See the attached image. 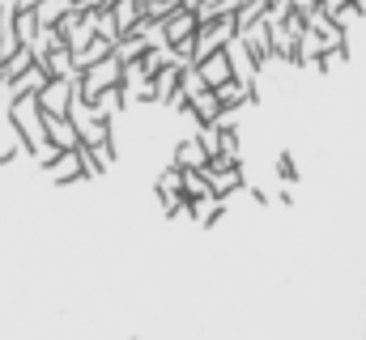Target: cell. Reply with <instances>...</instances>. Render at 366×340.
<instances>
[{
	"label": "cell",
	"mask_w": 366,
	"mask_h": 340,
	"mask_svg": "<svg viewBox=\"0 0 366 340\" xmlns=\"http://www.w3.org/2000/svg\"><path fill=\"white\" fill-rule=\"evenodd\" d=\"M119 77H124V64H119L115 56H102L98 64H90V69H81V73H77V94L90 102L94 94H102V89L119 85Z\"/></svg>",
	"instance_id": "6da1fadb"
},
{
	"label": "cell",
	"mask_w": 366,
	"mask_h": 340,
	"mask_svg": "<svg viewBox=\"0 0 366 340\" xmlns=\"http://www.w3.org/2000/svg\"><path fill=\"white\" fill-rule=\"evenodd\" d=\"M73 89H77V77H73V81H69V77H51L34 98H39L43 115H69V106H73Z\"/></svg>",
	"instance_id": "7a4b0ae2"
},
{
	"label": "cell",
	"mask_w": 366,
	"mask_h": 340,
	"mask_svg": "<svg viewBox=\"0 0 366 340\" xmlns=\"http://www.w3.org/2000/svg\"><path fill=\"white\" fill-rule=\"evenodd\" d=\"M43 170H47V179H51L56 187H69V183H81V179H86L77 149H60V154H56V158H51Z\"/></svg>",
	"instance_id": "3957f363"
},
{
	"label": "cell",
	"mask_w": 366,
	"mask_h": 340,
	"mask_svg": "<svg viewBox=\"0 0 366 340\" xmlns=\"http://www.w3.org/2000/svg\"><path fill=\"white\" fill-rule=\"evenodd\" d=\"M43 132H47V141L56 149H77L81 145V132H77V124L69 115H43Z\"/></svg>",
	"instance_id": "277c9868"
},
{
	"label": "cell",
	"mask_w": 366,
	"mask_h": 340,
	"mask_svg": "<svg viewBox=\"0 0 366 340\" xmlns=\"http://www.w3.org/2000/svg\"><path fill=\"white\" fill-rule=\"evenodd\" d=\"M226 56H230V69H234L239 81H256V77H260V64H256V56L247 51V43H243L239 34L226 43Z\"/></svg>",
	"instance_id": "5b68a950"
},
{
	"label": "cell",
	"mask_w": 366,
	"mask_h": 340,
	"mask_svg": "<svg viewBox=\"0 0 366 340\" xmlns=\"http://www.w3.org/2000/svg\"><path fill=\"white\" fill-rule=\"evenodd\" d=\"M196 26H200V17L192 13V9H175L167 21H162V30H167V43L175 47V43H192V34H196Z\"/></svg>",
	"instance_id": "8992f818"
},
{
	"label": "cell",
	"mask_w": 366,
	"mask_h": 340,
	"mask_svg": "<svg viewBox=\"0 0 366 340\" xmlns=\"http://www.w3.org/2000/svg\"><path fill=\"white\" fill-rule=\"evenodd\" d=\"M196 69H200V77H204V85H209V89H217V85H226L230 77H234V69H230V56H226V47H222V51H213V56H204V60H200Z\"/></svg>",
	"instance_id": "52a82bcc"
},
{
	"label": "cell",
	"mask_w": 366,
	"mask_h": 340,
	"mask_svg": "<svg viewBox=\"0 0 366 340\" xmlns=\"http://www.w3.org/2000/svg\"><path fill=\"white\" fill-rule=\"evenodd\" d=\"M204 162H209V154H204V145L196 141V132L183 136L179 145H175V154H171V166H179V170H200Z\"/></svg>",
	"instance_id": "ba28073f"
},
{
	"label": "cell",
	"mask_w": 366,
	"mask_h": 340,
	"mask_svg": "<svg viewBox=\"0 0 366 340\" xmlns=\"http://www.w3.org/2000/svg\"><path fill=\"white\" fill-rule=\"evenodd\" d=\"M90 106H94V115H102V119H119V111L128 106V98H124V85H111V89L94 94Z\"/></svg>",
	"instance_id": "9c48e42d"
},
{
	"label": "cell",
	"mask_w": 366,
	"mask_h": 340,
	"mask_svg": "<svg viewBox=\"0 0 366 340\" xmlns=\"http://www.w3.org/2000/svg\"><path fill=\"white\" fill-rule=\"evenodd\" d=\"M43 69H47V77H77V60H73V51L69 47H56V51H47L43 60H39Z\"/></svg>",
	"instance_id": "30bf717a"
},
{
	"label": "cell",
	"mask_w": 366,
	"mask_h": 340,
	"mask_svg": "<svg viewBox=\"0 0 366 340\" xmlns=\"http://www.w3.org/2000/svg\"><path fill=\"white\" fill-rule=\"evenodd\" d=\"M111 17H115V26H119V34H128L145 13H141V0H115L111 4Z\"/></svg>",
	"instance_id": "8fae6325"
},
{
	"label": "cell",
	"mask_w": 366,
	"mask_h": 340,
	"mask_svg": "<svg viewBox=\"0 0 366 340\" xmlns=\"http://www.w3.org/2000/svg\"><path fill=\"white\" fill-rule=\"evenodd\" d=\"M13 34H17L21 47L34 43V34H39V17H34V9H17V13H13Z\"/></svg>",
	"instance_id": "7c38bea8"
},
{
	"label": "cell",
	"mask_w": 366,
	"mask_h": 340,
	"mask_svg": "<svg viewBox=\"0 0 366 340\" xmlns=\"http://www.w3.org/2000/svg\"><path fill=\"white\" fill-rule=\"evenodd\" d=\"M183 196H187V200H204V196H213L204 170H183Z\"/></svg>",
	"instance_id": "4fadbf2b"
},
{
	"label": "cell",
	"mask_w": 366,
	"mask_h": 340,
	"mask_svg": "<svg viewBox=\"0 0 366 340\" xmlns=\"http://www.w3.org/2000/svg\"><path fill=\"white\" fill-rule=\"evenodd\" d=\"M64 9H69L64 0H39L34 4V17H39V26H56L64 17Z\"/></svg>",
	"instance_id": "5bb4252c"
},
{
	"label": "cell",
	"mask_w": 366,
	"mask_h": 340,
	"mask_svg": "<svg viewBox=\"0 0 366 340\" xmlns=\"http://www.w3.org/2000/svg\"><path fill=\"white\" fill-rule=\"evenodd\" d=\"M154 191H158V196H171V191H183V170H179V166H167L162 174H158Z\"/></svg>",
	"instance_id": "9a60e30c"
},
{
	"label": "cell",
	"mask_w": 366,
	"mask_h": 340,
	"mask_svg": "<svg viewBox=\"0 0 366 340\" xmlns=\"http://www.w3.org/2000/svg\"><path fill=\"white\" fill-rule=\"evenodd\" d=\"M277 174H281L285 183H298V179H302V170H298V162H294V154H277Z\"/></svg>",
	"instance_id": "2e32d148"
},
{
	"label": "cell",
	"mask_w": 366,
	"mask_h": 340,
	"mask_svg": "<svg viewBox=\"0 0 366 340\" xmlns=\"http://www.w3.org/2000/svg\"><path fill=\"white\" fill-rule=\"evenodd\" d=\"M341 4H350V0H320V13H328V17H332Z\"/></svg>",
	"instance_id": "e0dca14e"
}]
</instances>
